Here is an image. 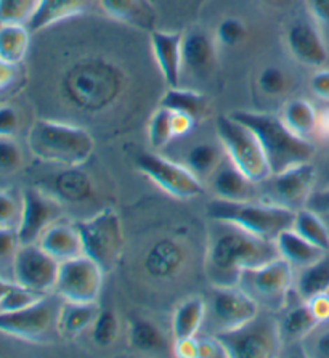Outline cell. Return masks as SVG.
Masks as SVG:
<instances>
[{
	"instance_id": "1",
	"label": "cell",
	"mask_w": 329,
	"mask_h": 358,
	"mask_svg": "<svg viewBox=\"0 0 329 358\" xmlns=\"http://www.w3.org/2000/svg\"><path fill=\"white\" fill-rule=\"evenodd\" d=\"M217 227L206 259V272L214 286H238L242 270L279 257L275 241L262 240L224 222H217Z\"/></svg>"
},
{
	"instance_id": "2",
	"label": "cell",
	"mask_w": 329,
	"mask_h": 358,
	"mask_svg": "<svg viewBox=\"0 0 329 358\" xmlns=\"http://www.w3.org/2000/svg\"><path fill=\"white\" fill-rule=\"evenodd\" d=\"M231 116L246 124L256 134L268 161L272 176L282 173L291 167L310 162L315 155V146L309 138L299 137L282 117L258 111H233Z\"/></svg>"
},
{
	"instance_id": "3",
	"label": "cell",
	"mask_w": 329,
	"mask_h": 358,
	"mask_svg": "<svg viewBox=\"0 0 329 358\" xmlns=\"http://www.w3.org/2000/svg\"><path fill=\"white\" fill-rule=\"evenodd\" d=\"M206 214L215 222L235 225L262 240L275 241L279 233L293 229L295 210L267 201L215 198L207 204Z\"/></svg>"
},
{
	"instance_id": "4",
	"label": "cell",
	"mask_w": 329,
	"mask_h": 358,
	"mask_svg": "<svg viewBox=\"0 0 329 358\" xmlns=\"http://www.w3.org/2000/svg\"><path fill=\"white\" fill-rule=\"evenodd\" d=\"M28 145L36 158L68 169L87 162L95 148L94 137L87 130L53 119L34 121L28 135Z\"/></svg>"
},
{
	"instance_id": "5",
	"label": "cell",
	"mask_w": 329,
	"mask_h": 358,
	"mask_svg": "<svg viewBox=\"0 0 329 358\" xmlns=\"http://www.w3.org/2000/svg\"><path fill=\"white\" fill-rule=\"evenodd\" d=\"M215 129L231 164L238 167L252 183L265 182L272 177L262 145L246 124L231 115H222L217 117Z\"/></svg>"
},
{
	"instance_id": "6",
	"label": "cell",
	"mask_w": 329,
	"mask_h": 358,
	"mask_svg": "<svg viewBox=\"0 0 329 358\" xmlns=\"http://www.w3.org/2000/svg\"><path fill=\"white\" fill-rule=\"evenodd\" d=\"M293 281V265L283 257H277L257 267L242 270L238 286L258 303V307L267 312H279L288 303Z\"/></svg>"
},
{
	"instance_id": "7",
	"label": "cell",
	"mask_w": 329,
	"mask_h": 358,
	"mask_svg": "<svg viewBox=\"0 0 329 358\" xmlns=\"http://www.w3.org/2000/svg\"><path fill=\"white\" fill-rule=\"evenodd\" d=\"M214 336L224 344L228 358H273L283 349L278 322L261 312L251 322Z\"/></svg>"
},
{
	"instance_id": "8",
	"label": "cell",
	"mask_w": 329,
	"mask_h": 358,
	"mask_svg": "<svg viewBox=\"0 0 329 358\" xmlns=\"http://www.w3.org/2000/svg\"><path fill=\"white\" fill-rule=\"evenodd\" d=\"M63 299L55 292L42 297L31 307L16 312L0 313V334L42 344L58 333V315Z\"/></svg>"
},
{
	"instance_id": "9",
	"label": "cell",
	"mask_w": 329,
	"mask_h": 358,
	"mask_svg": "<svg viewBox=\"0 0 329 358\" xmlns=\"http://www.w3.org/2000/svg\"><path fill=\"white\" fill-rule=\"evenodd\" d=\"M84 244V254L94 259L105 272H111L119 262L124 248L121 217L106 208L90 219L74 222Z\"/></svg>"
},
{
	"instance_id": "10",
	"label": "cell",
	"mask_w": 329,
	"mask_h": 358,
	"mask_svg": "<svg viewBox=\"0 0 329 358\" xmlns=\"http://www.w3.org/2000/svg\"><path fill=\"white\" fill-rule=\"evenodd\" d=\"M137 169L154 185L177 199H195L204 193V187L196 173L187 166L164 158L153 151H142L135 158Z\"/></svg>"
},
{
	"instance_id": "11",
	"label": "cell",
	"mask_w": 329,
	"mask_h": 358,
	"mask_svg": "<svg viewBox=\"0 0 329 358\" xmlns=\"http://www.w3.org/2000/svg\"><path fill=\"white\" fill-rule=\"evenodd\" d=\"M105 270L89 256H79L60 264L55 294L66 302H96L103 287Z\"/></svg>"
},
{
	"instance_id": "12",
	"label": "cell",
	"mask_w": 329,
	"mask_h": 358,
	"mask_svg": "<svg viewBox=\"0 0 329 358\" xmlns=\"http://www.w3.org/2000/svg\"><path fill=\"white\" fill-rule=\"evenodd\" d=\"M12 270L16 285L45 296L55 292L60 262L37 243L20 244L12 260Z\"/></svg>"
},
{
	"instance_id": "13",
	"label": "cell",
	"mask_w": 329,
	"mask_h": 358,
	"mask_svg": "<svg viewBox=\"0 0 329 358\" xmlns=\"http://www.w3.org/2000/svg\"><path fill=\"white\" fill-rule=\"evenodd\" d=\"M258 303L240 286H215L210 297V315L217 331H230L258 315Z\"/></svg>"
},
{
	"instance_id": "14",
	"label": "cell",
	"mask_w": 329,
	"mask_h": 358,
	"mask_svg": "<svg viewBox=\"0 0 329 358\" xmlns=\"http://www.w3.org/2000/svg\"><path fill=\"white\" fill-rule=\"evenodd\" d=\"M60 215L57 199L39 188H28L21 194V215L16 233L21 244L37 243L53 222Z\"/></svg>"
},
{
	"instance_id": "15",
	"label": "cell",
	"mask_w": 329,
	"mask_h": 358,
	"mask_svg": "<svg viewBox=\"0 0 329 358\" xmlns=\"http://www.w3.org/2000/svg\"><path fill=\"white\" fill-rule=\"evenodd\" d=\"M272 177L275 178L273 189L277 193L279 204L286 206L291 210L305 208L314 193L316 180V171L310 162L294 166Z\"/></svg>"
},
{
	"instance_id": "16",
	"label": "cell",
	"mask_w": 329,
	"mask_h": 358,
	"mask_svg": "<svg viewBox=\"0 0 329 358\" xmlns=\"http://www.w3.org/2000/svg\"><path fill=\"white\" fill-rule=\"evenodd\" d=\"M288 48L300 64L320 68L328 62V48L315 24L299 20L286 32Z\"/></svg>"
},
{
	"instance_id": "17",
	"label": "cell",
	"mask_w": 329,
	"mask_h": 358,
	"mask_svg": "<svg viewBox=\"0 0 329 358\" xmlns=\"http://www.w3.org/2000/svg\"><path fill=\"white\" fill-rule=\"evenodd\" d=\"M151 50L167 87H180L183 69L182 43L183 36L179 32L153 31L149 36Z\"/></svg>"
},
{
	"instance_id": "18",
	"label": "cell",
	"mask_w": 329,
	"mask_h": 358,
	"mask_svg": "<svg viewBox=\"0 0 329 358\" xmlns=\"http://www.w3.org/2000/svg\"><path fill=\"white\" fill-rule=\"evenodd\" d=\"M37 244L58 262L84 256V244L75 224L57 220L42 233Z\"/></svg>"
},
{
	"instance_id": "19",
	"label": "cell",
	"mask_w": 329,
	"mask_h": 358,
	"mask_svg": "<svg viewBox=\"0 0 329 358\" xmlns=\"http://www.w3.org/2000/svg\"><path fill=\"white\" fill-rule=\"evenodd\" d=\"M182 62L183 68L190 69L193 74H209L217 64V42L206 32H190L183 37Z\"/></svg>"
},
{
	"instance_id": "20",
	"label": "cell",
	"mask_w": 329,
	"mask_h": 358,
	"mask_svg": "<svg viewBox=\"0 0 329 358\" xmlns=\"http://www.w3.org/2000/svg\"><path fill=\"white\" fill-rule=\"evenodd\" d=\"M92 3L94 0H39L34 13L26 24L32 34H36L64 20L82 15L87 12Z\"/></svg>"
},
{
	"instance_id": "21",
	"label": "cell",
	"mask_w": 329,
	"mask_h": 358,
	"mask_svg": "<svg viewBox=\"0 0 329 358\" xmlns=\"http://www.w3.org/2000/svg\"><path fill=\"white\" fill-rule=\"evenodd\" d=\"M275 244H277L279 257L288 260L293 267L304 268L326 254L320 248H316L315 244L307 241L304 236H300L294 229H288L279 233L277 240H275Z\"/></svg>"
},
{
	"instance_id": "22",
	"label": "cell",
	"mask_w": 329,
	"mask_h": 358,
	"mask_svg": "<svg viewBox=\"0 0 329 358\" xmlns=\"http://www.w3.org/2000/svg\"><path fill=\"white\" fill-rule=\"evenodd\" d=\"M100 308L96 302L80 303L63 301L60 315H58V333L66 338L82 334L85 329L94 327Z\"/></svg>"
},
{
	"instance_id": "23",
	"label": "cell",
	"mask_w": 329,
	"mask_h": 358,
	"mask_svg": "<svg viewBox=\"0 0 329 358\" xmlns=\"http://www.w3.org/2000/svg\"><path fill=\"white\" fill-rule=\"evenodd\" d=\"M28 24L5 23L0 24V59L13 66H20L28 57L31 47Z\"/></svg>"
},
{
	"instance_id": "24",
	"label": "cell",
	"mask_w": 329,
	"mask_h": 358,
	"mask_svg": "<svg viewBox=\"0 0 329 358\" xmlns=\"http://www.w3.org/2000/svg\"><path fill=\"white\" fill-rule=\"evenodd\" d=\"M279 324V333H282L283 345L284 344H294L299 343L304 338H307L312 331L315 329L318 324V320L312 313L310 307L307 302L302 301V303L295 306L284 313Z\"/></svg>"
},
{
	"instance_id": "25",
	"label": "cell",
	"mask_w": 329,
	"mask_h": 358,
	"mask_svg": "<svg viewBox=\"0 0 329 358\" xmlns=\"http://www.w3.org/2000/svg\"><path fill=\"white\" fill-rule=\"evenodd\" d=\"M206 313V302L201 297H190V299L183 301L177 307L174 318H172V333H174L175 339L196 336L203 327Z\"/></svg>"
},
{
	"instance_id": "26",
	"label": "cell",
	"mask_w": 329,
	"mask_h": 358,
	"mask_svg": "<svg viewBox=\"0 0 329 358\" xmlns=\"http://www.w3.org/2000/svg\"><path fill=\"white\" fill-rule=\"evenodd\" d=\"M161 106L169 111L185 113V115L195 117L198 121V119L207 115L209 101L206 95L199 94L196 90L169 87V90L166 92L163 100H161Z\"/></svg>"
},
{
	"instance_id": "27",
	"label": "cell",
	"mask_w": 329,
	"mask_h": 358,
	"mask_svg": "<svg viewBox=\"0 0 329 358\" xmlns=\"http://www.w3.org/2000/svg\"><path fill=\"white\" fill-rule=\"evenodd\" d=\"M295 292L304 302L314 296L329 292V257H326V254L316 262L302 268L295 281Z\"/></svg>"
},
{
	"instance_id": "28",
	"label": "cell",
	"mask_w": 329,
	"mask_h": 358,
	"mask_svg": "<svg viewBox=\"0 0 329 358\" xmlns=\"http://www.w3.org/2000/svg\"><path fill=\"white\" fill-rule=\"evenodd\" d=\"M282 119L299 137L309 138L312 134L316 132L318 111L310 101L304 99H294L286 103Z\"/></svg>"
},
{
	"instance_id": "29",
	"label": "cell",
	"mask_w": 329,
	"mask_h": 358,
	"mask_svg": "<svg viewBox=\"0 0 329 358\" xmlns=\"http://www.w3.org/2000/svg\"><path fill=\"white\" fill-rule=\"evenodd\" d=\"M251 183L249 178L231 162L228 166H224L214 178L215 193L219 194L217 198L233 201L249 199Z\"/></svg>"
},
{
	"instance_id": "30",
	"label": "cell",
	"mask_w": 329,
	"mask_h": 358,
	"mask_svg": "<svg viewBox=\"0 0 329 358\" xmlns=\"http://www.w3.org/2000/svg\"><path fill=\"white\" fill-rule=\"evenodd\" d=\"M293 229L304 236L307 241L315 244L321 251H329V230L321 220V217L315 210L309 208H302L295 210Z\"/></svg>"
},
{
	"instance_id": "31",
	"label": "cell",
	"mask_w": 329,
	"mask_h": 358,
	"mask_svg": "<svg viewBox=\"0 0 329 358\" xmlns=\"http://www.w3.org/2000/svg\"><path fill=\"white\" fill-rule=\"evenodd\" d=\"M131 345L137 350L153 352L161 350L164 347V338L161 331L147 320H135L129 331Z\"/></svg>"
},
{
	"instance_id": "32",
	"label": "cell",
	"mask_w": 329,
	"mask_h": 358,
	"mask_svg": "<svg viewBox=\"0 0 329 358\" xmlns=\"http://www.w3.org/2000/svg\"><path fill=\"white\" fill-rule=\"evenodd\" d=\"M219 150L217 146L210 143H199L188 151L185 166L196 176L206 177L219 164Z\"/></svg>"
},
{
	"instance_id": "33",
	"label": "cell",
	"mask_w": 329,
	"mask_h": 358,
	"mask_svg": "<svg viewBox=\"0 0 329 358\" xmlns=\"http://www.w3.org/2000/svg\"><path fill=\"white\" fill-rule=\"evenodd\" d=\"M148 138H149L151 146H153V150L156 151L166 148L170 140L174 138V134H172V127H170L169 110L159 106V110L151 116L149 126H148Z\"/></svg>"
},
{
	"instance_id": "34",
	"label": "cell",
	"mask_w": 329,
	"mask_h": 358,
	"mask_svg": "<svg viewBox=\"0 0 329 358\" xmlns=\"http://www.w3.org/2000/svg\"><path fill=\"white\" fill-rule=\"evenodd\" d=\"M119 329V320H117L116 313L111 310H100L94 327H92V338L98 347H110L117 341Z\"/></svg>"
},
{
	"instance_id": "35",
	"label": "cell",
	"mask_w": 329,
	"mask_h": 358,
	"mask_svg": "<svg viewBox=\"0 0 329 358\" xmlns=\"http://www.w3.org/2000/svg\"><path fill=\"white\" fill-rule=\"evenodd\" d=\"M39 0H0V24H26L34 13Z\"/></svg>"
},
{
	"instance_id": "36",
	"label": "cell",
	"mask_w": 329,
	"mask_h": 358,
	"mask_svg": "<svg viewBox=\"0 0 329 358\" xmlns=\"http://www.w3.org/2000/svg\"><path fill=\"white\" fill-rule=\"evenodd\" d=\"M247 28L244 21L236 16H226L220 21L215 31V42L224 47H238L246 41Z\"/></svg>"
},
{
	"instance_id": "37",
	"label": "cell",
	"mask_w": 329,
	"mask_h": 358,
	"mask_svg": "<svg viewBox=\"0 0 329 358\" xmlns=\"http://www.w3.org/2000/svg\"><path fill=\"white\" fill-rule=\"evenodd\" d=\"M42 297H44V294L29 291L26 289V287L15 283L7 292H5L2 299H0V313L16 312V310H21V308L31 307L32 303L41 301Z\"/></svg>"
},
{
	"instance_id": "38",
	"label": "cell",
	"mask_w": 329,
	"mask_h": 358,
	"mask_svg": "<svg viewBox=\"0 0 329 358\" xmlns=\"http://www.w3.org/2000/svg\"><path fill=\"white\" fill-rule=\"evenodd\" d=\"M288 76L277 66H267L258 76V87L268 96H278L288 90Z\"/></svg>"
},
{
	"instance_id": "39",
	"label": "cell",
	"mask_w": 329,
	"mask_h": 358,
	"mask_svg": "<svg viewBox=\"0 0 329 358\" xmlns=\"http://www.w3.org/2000/svg\"><path fill=\"white\" fill-rule=\"evenodd\" d=\"M23 164V151L13 137H0V172H16Z\"/></svg>"
},
{
	"instance_id": "40",
	"label": "cell",
	"mask_w": 329,
	"mask_h": 358,
	"mask_svg": "<svg viewBox=\"0 0 329 358\" xmlns=\"http://www.w3.org/2000/svg\"><path fill=\"white\" fill-rule=\"evenodd\" d=\"M21 215V198L10 189H0V227L16 229Z\"/></svg>"
},
{
	"instance_id": "41",
	"label": "cell",
	"mask_w": 329,
	"mask_h": 358,
	"mask_svg": "<svg viewBox=\"0 0 329 358\" xmlns=\"http://www.w3.org/2000/svg\"><path fill=\"white\" fill-rule=\"evenodd\" d=\"M100 7L111 18L132 21L140 12V0H98Z\"/></svg>"
},
{
	"instance_id": "42",
	"label": "cell",
	"mask_w": 329,
	"mask_h": 358,
	"mask_svg": "<svg viewBox=\"0 0 329 358\" xmlns=\"http://www.w3.org/2000/svg\"><path fill=\"white\" fill-rule=\"evenodd\" d=\"M20 113L13 105H0V137H13L20 129Z\"/></svg>"
},
{
	"instance_id": "43",
	"label": "cell",
	"mask_w": 329,
	"mask_h": 358,
	"mask_svg": "<svg viewBox=\"0 0 329 358\" xmlns=\"http://www.w3.org/2000/svg\"><path fill=\"white\" fill-rule=\"evenodd\" d=\"M20 238L16 229L10 227H0V260L15 257L16 251L20 248Z\"/></svg>"
},
{
	"instance_id": "44",
	"label": "cell",
	"mask_w": 329,
	"mask_h": 358,
	"mask_svg": "<svg viewBox=\"0 0 329 358\" xmlns=\"http://www.w3.org/2000/svg\"><path fill=\"white\" fill-rule=\"evenodd\" d=\"M198 358H228L224 344L215 338L198 339Z\"/></svg>"
},
{
	"instance_id": "45",
	"label": "cell",
	"mask_w": 329,
	"mask_h": 358,
	"mask_svg": "<svg viewBox=\"0 0 329 358\" xmlns=\"http://www.w3.org/2000/svg\"><path fill=\"white\" fill-rule=\"evenodd\" d=\"M196 119L185 115V113L179 111H170V127L172 134H174V138L183 137V135H188L195 127Z\"/></svg>"
},
{
	"instance_id": "46",
	"label": "cell",
	"mask_w": 329,
	"mask_h": 358,
	"mask_svg": "<svg viewBox=\"0 0 329 358\" xmlns=\"http://www.w3.org/2000/svg\"><path fill=\"white\" fill-rule=\"evenodd\" d=\"M307 7L316 24L329 29V0H307Z\"/></svg>"
},
{
	"instance_id": "47",
	"label": "cell",
	"mask_w": 329,
	"mask_h": 358,
	"mask_svg": "<svg viewBox=\"0 0 329 358\" xmlns=\"http://www.w3.org/2000/svg\"><path fill=\"white\" fill-rule=\"evenodd\" d=\"M307 306L310 307L312 313H314L318 323L328 322L329 320V292H323V294H318L310 297L309 301H305Z\"/></svg>"
},
{
	"instance_id": "48",
	"label": "cell",
	"mask_w": 329,
	"mask_h": 358,
	"mask_svg": "<svg viewBox=\"0 0 329 358\" xmlns=\"http://www.w3.org/2000/svg\"><path fill=\"white\" fill-rule=\"evenodd\" d=\"M310 89L318 99L329 101V69H318L312 76Z\"/></svg>"
},
{
	"instance_id": "49",
	"label": "cell",
	"mask_w": 329,
	"mask_h": 358,
	"mask_svg": "<svg viewBox=\"0 0 329 358\" xmlns=\"http://www.w3.org/2000/svg\"><path fill=\"white\" fill-rule=\"evenodd\" d=\"M174 354L179 358H198V339L196 336L191 338L175 339Z\"/></svg>"
},
{
	"instance_id": "50",
	"label": "cell",
	"mask_w": 329,
	"mask_h": 358,
	"mask_svg": "<svg viewBox=\"0 0 329 358\" xmlns=\"http://www.w3.org/2000/svg\"><path fill=\"white\" fill-rule=\"evenodd\" d=\"M18 76V66H13V64H8L0 59V94L8 90L16 83Z\"/></svg>"
},
{
	"instance_id": "51",
	"label": "cell",
	"mask_w": 329,
	"mask_h": 358,
	"mask_svg": "<svg viewBox=\"0 0 329 358\" xmlns=\"http://www.w3.org/2000/svg\"><path fill=\"white\" fill-rule=\"evenodd\" d=\"M305 208L315 210L318 214H329V188L320 189V192L312 193V196Z\"/></svg>"
},
{
	"instance_id": "52",
	"label": "cell",
	"mask_w": 329,
	"mask_h": 358,
	"mask_svg": "<svg viewBox=\"0 0 329 358\" xmlns=\"http://www.w3.org/2000/svg\"><path fill=\"white\" fill-rule=\"evenodd\" d=\"M316 134L329 138V110H323L321 113H318Z\"/></svg>"
},
{
	"instance_id": "53",
	"label": "cell",
	"mask_w": 329,
	"mask_h": 358,
	"mask_svg": "<svg viewBox=\"0 0 329 358\" xmlns=\"http://www.w3.org/2000/svg\"><path fill=\"white\" fill-rule=\"evenodd\" d=\"M315 355L329 358V331L323 333L315 343Z\"/></svg>"
},
{
	"instance_id": "54",
	"label": "cell",
	"mask_w": 329,
	"mask_h": 358,
	"mask_svg": "<svg viewBox=\"0 0 329 358\" xmlns=\"http://www.w3.org/2000/svg\"><path fill=\"white\" fill-rule=\"evenodd\" d=\"M15 285V281H10V280H5L3 276H0V299H2L5 292H7L10 287Z\"/></svg>"
},
{
	"instance_id": "55",
	"label": "cell",
	"mask_w": 329,
	"mask_h": 358,
	"mask_svg": "<svg viewBox=\"0 0 329 358\" xmlns=\"http://www.w3.org/2000/svg\"><path fill=\"white\" fill-rule=\"evenodd\" d=\"M263 2L268 5H273V7H282V5L289 3L291 0H263Z\"/></svg>"
}]
</instances>
